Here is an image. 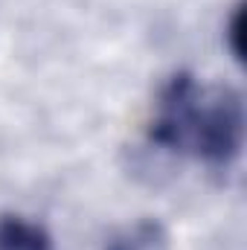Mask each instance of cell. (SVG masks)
<instances>
[{"mask_svg": "<svg viewBox=\"0 0 247 250\" xmlns=\"http://www.w3.org/2000/svg\"><path fill=\"white\" fill-rule=\"evenodd\" d=\"M224 41H227V50L236 62H242V53H245V3H236L227 23H224Z\"/></svg>", "mask_w": 247, "mask_h": 250, "instance_id": "obj_4", "label": "cell"}, {"mask_svg": "<svg viewBox=\"0 0 247 250\" xmlns=\"http://www.w3.org/2000/svg\"><path fill=\"white\" fill-rule=\"evenodd\" d=\"M102 250H172V236L157 218H140L108 236Z\"/></svg>", "mask_w": 247, "mask_h": 250, "instance_id": "obj_3", "label": "cell"}, {"mask_svg": "<svg viewBox=\"0 0 247 250\" xmlns=\"http://www.w3.org/2000/svg\"><path fill=\"white\" fill-rule=\"evenodd\" d=\"M0 250H56L50 230L18 212L0 215Z\"/></svg>", "mask_w": 247, "mask_h": 250, "instance_id": "obj_2", "label": "cell"}, {"mask_svg": "<svg viewBox=\"0 0 247 250\" xmlns=\"http://www.w3.org/2000/svg\"><path fill=\"white\" fill-rule=\"evenodd\" d=\"M148 143L209 169H227L245 143L242 93L227 84H201L192 73H175L157 93Z\"/></svg>", "mask_w": 247, "mask_h": 250, "instance_id": "obj_1", "label": "cell"}]
</instances>
